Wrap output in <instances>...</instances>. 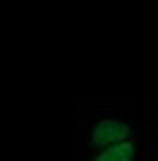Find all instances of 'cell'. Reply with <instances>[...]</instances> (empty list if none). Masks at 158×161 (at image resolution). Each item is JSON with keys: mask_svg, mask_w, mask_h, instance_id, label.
Masks as SVG:
<instances>
[{"mask_svg": "<svg viewBox=\"0 0 158 161\" xmlns=\"http://www.w3.org/2000/svg\"><path fill=\"white\" fill-rule=\"evenodd\" d=\"M153 154V144L146 140L144 135H134L129 140H122L113 147L101 149L98 154H93L91 159L96 161H134V159H146Z\"/></svg>", "mask_w": 158, "mask_h": 161, "instance_id": "2", "label": "cell"}, {"mask_svg": "<svg viewBox=\"0 0 158 161\" xmlns=\"http://www.w3.org/2000/svg\"><path fill=\"white\" fill-rule=\"evenodd\" d=\"M77 135L84 152H89V156H93L101 149L113 147L122 140H129L139 132H134V125L129 123V118L125 113L98 106V108H89V113H82Z\"/></svg>", "mask_w": 158, "mask_h": 161, "instance_id": "1", "label": "cell"}]
</instances>
